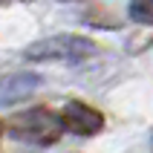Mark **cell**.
Instances as JSON below:
<instances>
[{
	"mask_svg": "<svg viewBox=\"0 0 153 153\" xmlns=\"http://www.w3.org/2000/svg\"><path fill=\"white\" fill-rule=\"evenodd\" d=\"M64 119L49 107H29L23 113H15L6 121V133L15 136L17 142H29V145H55L64 133Z\"/></svg>",
	"mask_w": 153,
	"mask_h": 153,
	"instance_id": "1",
	"label": "cell"
},
{
	"mask_svg": "<svg viewBox=\"0 0 153 153\" xmlns=\"http://www.w3.org/2000/svg\"><path fill=\"white\" fill-rule=\"evenodd\" d=\"M95 52V43L81 35H55L32 43L23 52L29 61H84Z\"/></svg>",
	"mask_w": 153,
	"mask_h": 153,
	"instance_id": "2",
	"label": "cell"
},
{
	"mask_svg": "<svg viewBox=\"0 0 153 153\" xmlns=\"http://www.w3.org/2000/svg\"><path fill=\"white\" fill-rule=\"evenodd\" d=\"M61 119H64V127L75 136H95L104 127V116L84 101H69L61 110Z\"/></svg>",
	"mask_w": 153,
	"mask_h": 153,
	"instance_id": "3",
	"label": "cell"
},
{
	"mask_svg": "<svg viewBox=\"0 0 153 153\" xmlns=\"http://www.w3.org/2000/svg\"><path fill=\"white\" fill-rule=\"evenodd\" d=\"M38 87V78L35 75H9L6 81H0V104H15L20 98L32 93Z\"/></svg>",
	"mask_w": 153,
	"mask_h": 153,
	"instance_id": "4",
	"label": "cell"
},
{
	"mask_svg": "<svg viewBox=\"0 0 153 153\" xmlns=\"http://www.w3.org/2000/svg\"><path fill=\"white\" fill-rule=\"evenodd\" d=\"M130 17L136 23L153 26V0H130Z\"/></svg>",
	"mask_w": 153,
	"mask_h": 153,
	"instance_id": "5",
	"label": "cell"
},
{
	"mask_svg": "<svg viewBox=\"0 0 153 153\" xmlns=\"http://www.w3.org/2000/svg\"><path fill=\"white\" fill-rule=\"evenodd\" d=\"M150 150H153V139H150Z\"/></svg>",
	"mask_w": 153,
	"mask_h": 153,
	"instance_id": "6",
	"label": "cell"
},
{
	"mask_svg": "<svg viewBox=\"0 0 153 153\" xmlns=\"http://www.w3.org/2000/svg\"><path fill=\"white\" fill-rule=\"evenodd\" d=\"M0 3H9V0H0Z\"/></svg>",
	"mask_w": 153,
	"mask_h": 153,
	"instance_id": "7",
	"label": "cell"
},
{
	"mask_svg": "<svg viewBox=\"0 0 153 153\" xmlns=\"http://www.w3.org/2000/svg\"><path fill=\"white\" fill-rule=\"evenodd\" d=\"M0 133H3V124H0Z\"/></svg>",
	"mask_w": 153,
	"mask_h": 153,
	"instance_id": "8",
	"label": "cell"
}]
</instances>
